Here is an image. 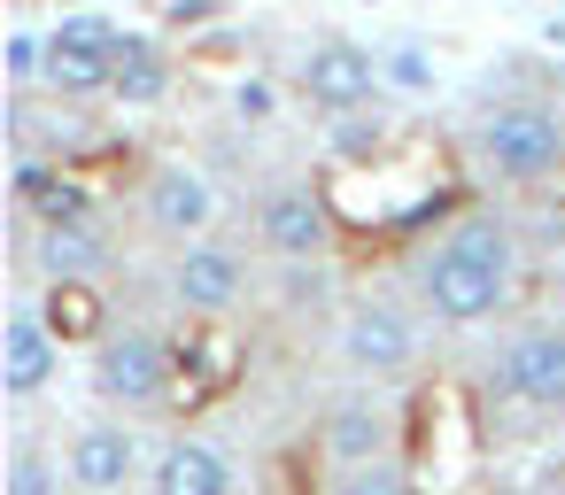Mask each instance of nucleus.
<instances>
[{
	"mask_svg": "<svg viewBox=\"0 0 565 495\" xmlns=\"http://www.w3.org/2000/svg\"><path fill=\"white\" fill-rule=\"evenodd\" d=\"M156 487H163V495H233V487H241V472H233V456H225L217 441L179 433V441L156 456Z\"/></svg>",
	"mask_w": 565,
	"mask_h": 495,
	"instance_id": "16",
	"label": "nucleus"
},
{
	"mask_svg": "<svg viewBox=\"0 0 565 495\" xmlns=\"http://www.w3.org/2000/svg\"><path fill=\"white\" fill-rule=\"evenodd\" d=\"M241 379V341L225 333V318H202L186 341H179V372H171V402L179 410H202L210 395H225Z\"/></svg>",
	"mask_w": 565,
	"mask_h": 495,
	"instance_id": "10",
	"label": "nucleus"
},
{
	"mask_svg": "<svg viewBox=\"0 0 565 495\" xmlns=\"http://www.w3.org/2000/svg\"><path fill=\"white\" fill-rule=\"evenodd\" d=\"M148 217L171 233V240H202L217 225V186L194 171V163H163L148 171Z\"/></svg>",
	"mask_w": 565,
	"mask_h": 495,
	"instance_id": "13",
	"label": "nucleus"
},
{
	"mask_svg": "<svg viewBox=\"0 0 565 495\" xmlns=\"http://www.w3.org/2000/svg\"><path fill=\"white\" fill-rule=\"evenodd\" d=\"M47 325L63 333V341H94L102 333V294H94V279H47Z\"/></svg>",
	"mask_w": 565,
	"mask_h": 495,
	"instance_id": "20",
	"label": "nucleus"
},
{
	"mask_svg": "<svg viewBox=\"0 0 565 495\" xmlns=\"http://www.w3.org/2000/svg\"><path fill=\"white\" fill-rule=\"evenodd\" d=\"M109 94H117L125 109H148V101H163V94H171V55H163L156 40H125Z\"/></svg>",
	"mask_w": 565,
	"mask_h": 495,
	"instance_id": "19",
	"label": "nucleus"
},
{
	"mask_svg": "<svg viewBox=\"0 0 565 495\" xmlns=\"http://www.w3.org/2000/svg\"><path fill=\"white\" fill-rule=\"evenodd\" d=\"M63 364V333L47 325V310H9L0 325V387L9 395H40Z\"/></svg>",
	"mask_w": 565,
	"mask_h": 495,
	"instance_id": "12",
	"label": "nucleus"
},
{
	"mask_svg": "<svg viewBox=\"0 0 565 495\" xmlns=\"http://www.w3.org/2000/svg\"><path fill=\"white\" fill-rule=\"evenodd\" d=\"M333 225H341V217H333V194H310V186H279V194H264V209H256V233H264L271 256H287V263H310Z\"/></svg>",
	"mask_w": 565,
	"mask_h": 495,
	"instance_id": "9",
	"label": "nucleus"
},
{
	"mask_svg": "<svg viewBox=\"0 0 565 495\" xmlns=\"http://www.w3.org/2000/svg\"><path fill=\"white\" fill-rule=\"evenodd\" d=\"M326 194H333L341 225H411V217H426L449 194V155L411 140V148H387L372 163H349Z\"/></svg>",
	"mask_w": 565,
	"mask_h": 495,
	"instance_id": "2",
	"label": "nucleus"
},
{
	"mask_svg": "<svg viewBox=\"0 0 565 495\" xmlns=\"http://www.w3.org/2000/svg\"><path fill=\"white\" fill-rule=\"evenodd\" d=\"M63 472H71V487H86V495L132 487V472H140V441H132V426H78Z\"/></svg>",
	"mask_w": 565,
	"mask_h": 495,
	"instance_id": "14",
	"label": "nucleus"
},
{
	"mask_svg": "<svg viewBox=\"0 0 565 495\" xmlns=\"http://www.w3.org/2000/svg\"><path fill=\"white\" fill-rule=\"evenodd\" d=\"M418 287H426L434 318H449V325H472V318L503 310V294H511V233L495 217L449 225L434 240V256L418 263Z\"/></svg>",
	"mask_w": 565,
	"mask_h": 495,
	"instance_id": "1",
	"label": "nucleus"
},
{
	"mask_svg": "<svg viewBox=\"0 0 565 495\" xmlns=\"http://www.w3.org/2000/svg\"><path fill=\"white\" fill-rule=\"evenodd\" d=\"M47 40H55V55H47V86H55V94H109L117 55H125V32H117L109 17L78 9V17H63Z\"/></svg>",
	"mask_w": 565,
	"mask_h": 495,
	"instance_id": "5",
	"label": "nucleus"
},
{
	"mask_svg": "<svg viewBox=\"0 0 565 495\" xmlns=\"http://www.w3.org/2000/svg\"><path fill=\"white\" fill-rule=\"evenodd\" d=\"M171 287H179V302H186L194 318H225V310L241 302V256L217 248V240H194V248L179 256Z\"/></svg>",
	"mask_w": 565,
	"mask_h": 495,
	"instance_id": "15",
	"label": "nucleus"
},
{
	"mask_svg": "<svg viewBox=\"0 0 565 495\" xmlns=\"http://www.w3.org/2000/svg\"><path fill=\"white\" fill-rule=\"evenodd\" d=\"M380 55L372 47H356V40H318L310 55H302V71H295V86L318 101V109H364L372 94H380Z\"/></svg>",
	"mask_w": 565,
	"mask_h": 495,
	"instance_id": "8",
	"label": "nucleus"
},
{
	"mask_svg": "<svg viewBox=\"0 0 565 495\" xmlns=\"http://www.w3.org/2000/svg\"><path fill=\"white\" fill-rule=\"evenodd\" d=\"M233 109H241L248 125H271V109H279V94H271V78H241V86H233Z\"/></svg>",
	"mask_w": 565,
	"mask_h": 495,
	"instance_id": "25",
	"label": "nucleus"
},
{
	"mask_svg": "<svg viewBox=\"0 0 565 495\" xmlns=\"http://www.w3.org/2000/svg\"><path fill=\"white\" fill-rule=\"evenodd\" d=\"M472 456H480V433H472L465 387H457V379L418 387V402H411V472L449 487V480H465V472H472Z\"/></svg>",
	"mask_w": 565,
	"mask_h": 495,
	"instance_id": "3",
	"label": "nucleus"
},
{
	"mask_svg": "<svg viewBox=\"0 0 565 495\" xmlns=\"http://www.w3.org/2000/svg\"><path fill=\"white\" fill-rule=\"evenodd\" d=\"M47 55H55V40L32 32V24H9V40H0V71H9V86H47Z\"/></svg>",
	"mask_w": 565,
	"mask_h": 495,
	"instance_id": "22",
	"label": "nucleus"
},
{
	"mask_svg": "<svg viewBox=\"0 0 565 495\" xmlns=\"http://www.w3.org/2000/svg\"><path fill=\"white\" fill-rule=\"evenodd\" d=\"M326 140H333L341 171H349V163H372V155H387V132H380V125H356V109H333V132H326Z\"/></svg>",
	"mask_w": 565,
	"mask_h": 495,
	"instance_id": "23",
	"label": "nucleus"
},
{
	"mask_svg": "<svg viewBox=\"0 0 565 495\" xmlns=\"http://www.w3.org/2000/svg\"><path fill=\"white\" fill-rule=\"evenodd\" d=\"M326 449H333L341 464H372V456L387 449V418H380V410H364V402H349V410H333Z\"/></svg>",
	"mask_w": 565,
	"mask_h": 495,
	"instance_id": "21",
	"label": "nucleus"
},
{
	"mask_svg": "<svg viewBox=\"0 0 565 495\" xmlns=\"http://www.w3.org/2000/svg\"><path fill=\"white\" fill-rule=\"evenodd\" d=\"M480 155L503 171V179H550L565 163V117L542 109V101H511L480 125Z\"/></svg>",
	"mask_w": 565,
	"mask_h": 495,
	"instance_id": "4",
	"label": "nucleus"
},
{
	"mask_svg": "<svg viewBox=\"0 0 565 495\" xmlns=\"http://www.w3.org/2000/svg\"><path fill=\"white\" fill-rule=\"evenodd\" d=\"M171 372H179V356L156 341V333H125V341H109L102 348V395H117V402H171Z\"/></svg>",
	"mask_w": 565,
	"mask_h": 495,
	"instance_id": "11",
	"label": "nucleus"
},
{
	"mask_svg": "<svg viewBox=\"0 0 565 495\" xmlns=\"http://www.w3.org/2000/svg\"><path fill=\"white\" fill-rule=\"evenodd\" d=\"M17 209H32L40 225H71V217H94V194L78 186V171L71 163H40V155H24L17 163Z\"/></svg>",
	"mask_w": 565,
	"mask_h": 495,
	"instance_id": "17",
	"label": "nucleus"
},
{
	"mask_svg": "<svg viewBox=\"0 0 565 495\" xmlns=\"http://www.w3.org/2000/svg\"><path fill=\"white\" fill-rule=\"evenodd\" d=\"M102 263H109V248H102L94 217H71V225H40V271H47V279H94Z\"/></svg>",
	"mask_w": 565,
	"mask_h": 495,
	"instance_id": "18",
	"label": "nucleus"
},
{
	"mask_svg": "<svg viewBox=\"0 0 565 495\" xmlns=\"http://www.w3.org/2000/svg\"><path fill=\"white\" fill-rule=\"evenodd\" d=\"M411 356H418V318L403 302H380V294L349 302V318H341V364H356L372 379H395V372H411Z\"/></svg>",
	"mask_w": 565,
	"mask_h": 495,
	"instance_id": "6",
	"label": "nucleus"
},
{
	"mask_svg": "<svg viewBox=\"0 0 565 495\" xmlns=\"http://www.w3.org/2000/svg\"><path fill=\"white\" fill-rule=\"evenodd\" d=\"M495 387H503L519 410H565V333H557V325L511 333L503 356H495Z\"/></svg>",
	"mask_w": 565,
	"mask_h": 495,
	"instance_id": "7",
	"label": "nucleus"
},
{
	"mask_svg": "<svg viewBox=\"0 0 565 495\" xmlns=\"http://www.w3.org/2000/svg\"><path fill=\"white\" fill-rule=\"evenodd\" d=\"M9 487H17V495H47V487H55V472H47L40 456H9Z\"/></svg>",
	"mask_w": 565,
	"mask_h": 495,
	"instance_id": "26",
	"label": "nucleus"
},
{
	"mask_svg": "<svg viewBox=\"0 0 565 495\" xmlns=\"http://www.w3.org/2000/svg\"><path fill=\"white\" fill-rule=\"evenodd\" d=\"M380 71H387V86H403V94H426V86H434V63H426V47H411V40L387 47Z\"/></svg>",
	"mask_w": 565,
	"mask_h": 495,
	"instance_id": "24",
	"label": "nucleus"
}]
</instances>
